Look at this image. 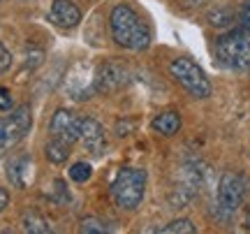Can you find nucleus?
I'll return each mask as SVG.
<instances>
[{
  "label": "nucleus",
  "mask_w": 250,
  "mask_h": 234,
  "mask_svg": "<svg viewBox=\"0 0 250 234\" xmlns=\"http://www.w3.org/2000/svg\"><path fill=\"white\" fill-rule=\"evenodd\" d=\"M70 146L67 142H62V139H56L51 137V142L44 146V155L49 162H54V165H62V162H67L70 158Z\"/></svg>",
  "instance_id": "obj_13"
},
{
  "label": "nucleus",
  "mask_w": 250,
  "mask_h": 234,
  "mask_svg": "<svg viewBox=\"0 0 250 234\" xmlns=\"http://www.w3.org/2000/svg\"><path fill=\"white\" fill-rule=\"evenodd\" d=\"M21 230L28 234H49L51 232V225H49L40 213L28 211V213H23V218H21Z\"/></svg>",
  "instance_id": "obj_14"
},
{
  "label": "nucleus",
  "mask_w": 250,
  "mask_h": 234,
  "mask_svg": "<svg viewBox=\"0 0 250 234\" xmlns=\"http://www.w3.org/2000/svg\"><path fill=\"white\" fill-rule=\"evenodd\" d=\"M246 227L250 230V209H248V213H246Z\"/></svg>",
  "instance_id": "obj_23"
},
{
  "label": "nucleus",
  "mask_w": 250,
  "mask_h": 234,
  "mask_svg": "<svg viewBox=\"0 0 250 234\" xmlns=\"http://www.w3.org/2000/svg\"><path fill=\"white\" fill-rule=\"evenodd\" d=\"M49 21L54 26L62 28V30H70V28L79 26L81 21V9L72 2V0H54L51 9H49Z\"/></svg>",
  "instance_id": "obj_9"
},
{
  "label": "nucleus",
  "mask_w": 250,
  "mask_h": 234,
  "mask_svg": "<svg viewBox=\"0 0 250 234\" xmlns=\"http://www.w3.org/2000/svg\"><path fill=\"white\" fill-rule=\"evenodd\" d=\"M79 230L83 234H107L109 232V225H107V223H102L100 218H83Z\"/></svg>",
  "instance_id": "obj_18"
},
{
  "label": "nucleus",
  "mask_w": 250,
  "mask_h": 234,
  "mask_svg": "<svg viewBox=\"0 0 250 234\" xmlns=\"http://www.w3.org/2000/svg\"><path fill=\"white\" fill-rule=\"evenodd\" d=\"M169 74L171 79L179 84L183 90H188L192 98L197 100H204L211 95V81L206 77V72L199 67V65L192 61V58H188V56H179V58H174L169 63Z\"/></svg>",
  "instance_id": "obj_5"
},
{
  "label": "nucleus",
  "mask_w": 250,
  "mask_h": 234,
  "mask_svg": "<svg viewBox=\"0 0 250 234\" xmlns=\"http://www.w3.org/2000/svg\"><path fill=\"white\" fill-rule=\"evenodd\" d=\"M158 232H162V234H195L197 227L192 225V220H188V218H176V220L167 223L165 227H160Z\"/></svg>",
  "instance_id": "obj_15"
},
{
  "label": "nucleus",
  "mask_w": 250,
  "mask_h": 234,
  "mask_svg": "<svg viewBox=\"0 0 250 234\" xmlns=\"http://www.w3.org/2000/svg\"><path fill=\"white\" fill-rule=\"evenodd\" d=\"M125 81H127V70L118 63H107L98 70L95 77V90L100 93H111V90L121 88Z\"/></svg>",
  "instance_id": "obj_10"
},
{
  "label": "nucleus",
  "mask_w": 250,
  "mask_h": 234,
  "mask_svg": "<svg viewBox=\"0 0 250 234\" xmlns=\"http://www.w3.org/2000/svg\"><path fill=\"white\" fill-rule=\"evenodd\" d=\"M33 128V114L28 105L12 109V114L7 118H0V155H5L9 149L23 139Z\"/></svg>",
  "instance_id": "obj_6"
},
{
  "label": "nucleus",
  "mask_w": 250,
  "mask_h": 234,
  "mask_svg": "<svg viewBox=\"0 0 250 234\" xmlns=\"http://www.w3.org/2000/svg\"><path fill=\"white\" fill-rule=\"evenodd\" d=\"M9 65H12V54H9V49L2 42H0V74L7 72Z\"/></svg>",
  "instance_id": "obj_20"
},
{
  "label": "nucleus",
  "mask_w": 250,
  "mask_h": 234,
  "mask_svg": "<svg viewBox=\"0 0 250 234\" xmlns=\"http://www.w3.org/2000/svg\"><path fill=\"white\" fill-rule=\"evenodd\" d=\"M151 128L162 137H174L181 130V116L176 111H160L151 121Z\"/></svg>",
  "instance_id": "obj_12"
},
{
  "label": "nucleus",
  "mask_w": 250,
  "mask_h": 234,
  "mask_svg": "<svg viewBox=\"0 0 250 234\" xmlns=\"http://www.w3.org/2000/svg\"><path fill=\"white\" fill-rule=\"evenodd\" d=\"M248 195V181L246 176L236 171H225L218 181V192H215V216L218 220H232L234 213L241 209L243 199Z\"/></svg>",
  "instance_id": "obj_4"
},
{
  "label": "nucleus",
  "mask_w": 250,
  "mask_h": 234,
  "mask_svg": "<svg viewBox=\"0 0 250 234\" xmlns=\"http://www.w3.org/2000/svg\"><path fill=\"white\" fill-rule=\"evenodd\" d=\"M49 135L56 137V139H62L67 144H74L79 142L81 135V118L70 111V109H58L54 116H51V123H49Z\"/></svg>",
  "instance_id": "obj_7"
},
{
  "label": "nucleus",
  "mask_w": 250,
  "mask_h": 234,
  "mask_svg": "<svg viewBox=\"0 0 250 234\" xmlns=\"http://www.w3.org/2000/svg\"><path fill=\"white\" fill-rule=\"evenodd\" d=\"M148 174L139 167H121L109 186V195L114 204L123 211H134L144 202Z\"/></svg>",
  "instance_id": "obj_2"
},
{
  "label": "nucleus",
  "mask_w": 250,
  "mask_h": 234,
  "mask_svg": "<svg viewBox=\"0 0 250 234\" xmlns=\"http://www.w3.org/2000/svg\"><path fill=\"white\" fill-rule=\"evenodd\" d=\"M79 142L86 146V151L95 155V158H102L104 151H107V132L104 128L100 126L95 118H81V135Z\"/></svg>",
  "instance_id": "obj_8"
},
{
  "label": "nucleus",
  "mask_w": 250,
  "mask_h": 234,
  "mask_svg": "<svg viewBox=\"0 0 250 234\" xmlns=\"http://www.w3.org/2000/svg\"><path fill=\"white\" fill-rule=\"evenodd\" d=\"M202 2H206V0H186V5H190V7H197V5H202Z\"/></svg>",
  "instance_id": "obj_22"
},
{
  "label": "nucleus",
  "mask_w": 250,
  "mask_h": 234,
  "mask_svg": "<svg viewBox=\"0 0 250 234\" xmlns=\"http://www.w3.org/2000/svg\"><path fill=\"white\" fill-rule=\"evenodd\" d=\"M33 179V160L30 155H17L7 165V181L14 188H28V183Z\"/></svg>",
  "instance_id": "obj_11"
},
{
  "label": "nucleus",
  "mask_w": 250,
  "mask_h": 234,
  "mask_svg": "<svg viewBox=\"0 0 250 234\" xmlns=\"http://www.w3.org/2000/svg\"><path fill=\"white\" fill-rule=\"evenodd\" d=\"M67 176H70V181H74V183H86V181L93 176V167H90V162H74V165H70V170H67Z\"/></svg>",
  "instance_id": "obj_16"
},
{
  "label": "nucleus",
  "mask_w": 250,
  "mask_h": 234,
  "mask_svg": "<svg viewBox=\"0 0 250 234\" xmlns=\"http://www.w3.org/2000/svg\"><path fill=\"white\" fill-rule=\"evenodd\" d=\"M14 109V100L7 88H0V111H12Z\"/></svg>",
  "instance_id": "obj_21"
},
{
  "label": "nucleus",
  "mask_w": 250,
  "mask_h": 234,
  "mask_svg": "<svg viewBox=\"0 0 250 234\" xmlns=\"http://www.w3.org/2000/svg\"><path fill=\"white\" fill-rule=\"evenodd\" d=\"M215 58L227 70H250V33L236 28L215 40Z\"/></svg>",
  "instance_id": "obj_3"
},
{
  "label": "nucleus",
  "mask_w": 250,
  "mask_h": 234,
  "mask_svg": "<svg viewBox=\"0 0 250 234\" xmlns=\"http://www.w3.org/2000/svg\"><path fill=\"white\" fill-rule=\"evenodd\" d=\"M111 37L127 51H144L151 46V30L130 5H116L109 17Z\"/></svg>",
  "instance_id": "obj_1"
},
{
  "label": "nucleus",
  "mask_w": 250,
  "mask_h": 234,
  "mask_svg": "<svg viewBox=\"0 0 250 234\" xmlns=\"http://www.w3.org/2000/svg\"><path fill=\"white\" fill-rule=\"evenodd\" d=\"M234 21H236V14L232 9H215L208 14V23L213 28H229Z\"/></svg>",
  "instance_id": "obj_17"
},
{
  "label": "nucleus",
  "mask_w": 250,
  "mask_h": 234,
  "mask_svg": "<svg viewBox=\"0 0 250 234\" xmlns=\"http://www.w3.org/2000/svg\"><path fill=\"white\" fill-rule=\"evenodd\" d=\"M236 23H239L241 30L250 33V0L248 2H243V7L239 9V14H236Z\"/></svg>",
  "instance_id": "obj_19"
}]
</instances>
